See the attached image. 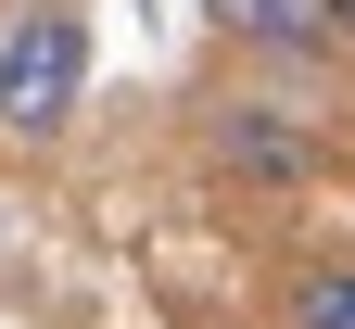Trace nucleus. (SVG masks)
Segmentation results:
<instances>
[{
	"label": "nucleus",
	"instance_id": "nucleus-1",
	"mask_svg": "<svg viewBox=\"0 0 355 329\" xmlns=\"http://www.w3.org/2000/svg\"><path fill=\"white\" fill-rule=\"evenodd\" d=\"M89 102V13H13V38H0V139H26V152H51V139L76 127Z\"/></svg>",
	"mask_w": 355,
	"mask_h": 329
},
{
	"label": "nucleus",
	"instance_id": "nucleus-4",
	"mask_svg": "<svg viewBox=\"0 0 355 329\" xmlns=\"http://www.w3.org/2000/svg\"><path fill=\"white\" fill-rule=\"evenodd\" d=\"M279 329H355V266H292L279 278Z\"/></svg>",
	"mask_w": 355,
	"mask_h": 329
},
{
	"label": "nucleus",
	"instance_id": "nucleus-3",
	"mask_svg": "<svg viewBox=\"0 0 355 329\" xmlns=\"http://www.w3.org/2000/svg\"><path fill=\"white\" fill-rule=\"evenodd\" d=\"M216 38H241V51H330L343 38V0H203Z\"/></svg>",
	"mask_w": 355,
	"mask_h": 329
},
{
	"label": "nucleus",
	"instance_id": "nucleus-6",
	"mask_svg": "<svg viewBox=\"0 0 355 329\" xmlns=\"http://www.w3.org/2000/svg\"><path fill=\"white\" fill-rule=\"evenodd\" d=\"M0 241H13V228H0Z\"/></svg>",
	"mask_w": 355,
	"mask_h": 329
},
{
	"label": "nucleus",
	"instance_id": "nucleus-2",
	"mask_svg": "<svg viewBox=\"0 0 355 329\" xmlns=\"http://www.w3.org/2000/svg\"><path fill=\"white\" fill-rule=\"evenodd\" d=\"M216 165L254 177V190H304V177H318V127L279 114V102H229L216 114Z\"/></svg>",
	"mask_w": 355,
	"mask_h": 329
},
{
	"label": "nucleus",
	"instance_id": "nucleus-5",
	"mask_svg": "<svg viewBox=\"0 0 355 329\" xmlns=\"http://www.w3.org/2000/svg\"><path fill=\"white\" fill-rule=\"evenodd\" d=\"M343 38H355V0H343Z\"/></svg>",
	"mask_w": 355,
	"mask_h": 329
}]
</instances>
